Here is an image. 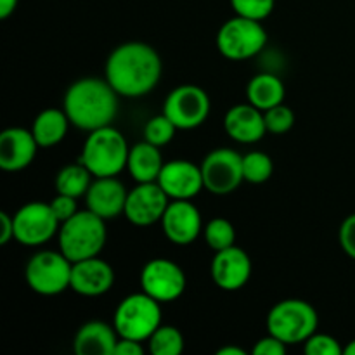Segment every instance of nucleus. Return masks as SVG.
<instances>
[{
    "label": "nucleus",
    "instance_id": "nucleus-21",
    "mask_svg": "<svg viewBox=\"0 0 355 355\" xmlns=\"http://www.w3.org/2000/svg\"><path fill=\"white\" fill-rule=\"evenodd\" d=\"M118 338L114 326L111 328L103 321H90L76 333L73 350L76 355H113Z\"/></svg>",
    "mask_w": 355,
    "mask_h": 355
},
{
    "label": "nucleus",
    "instance_id": "nucleus-18",
    "mask_svg": "<svg viewBox=\"0 0 355 355\" xmlns=\"http://www.w3.org/2000/svg\"><path fill=\"white\" fill-rule=\"evenodd\" d=\"M40 148L33 132L21 127L6 128L0 134V168L6 172H19L31 165Z\"/></svg>",
    "mask_w": 355,
    "mask_h": 355
},
{
    "label": "nucleus",
    "instance_id": "nucleus-12",
    "mask_svg": "<svg viewBox=\"0 0 355 355\" xmlns=\"http://www.w3.org/2000/svg\"><path fill=\"white\" fill-rule=\"evenodd\" d=\"M186 284L182 267L168 259L149 260L141 272L142 291L159 304H168L182 297Z\"/></svg>",
    "mask_w": 355,
    "mask_h": 355
},
{
    "label": "nucleus",
    "instance_id": "nucleus-8",
    "mask_svg": "<svg viewBox=\"0 0 355 355\" xmlns=\"http://www.w3.org/2000/svg\"><path fill=\"white\" fill-rule=\"evenodd\" d=\"M73 263L59 252L44 250L28 260L24 277L35 293L52 297L59 295L71 286Z\"/></svg>",
    "mask_w": 355,
    "mask_h": 355
},
{
    "label": "nucleus",
    "instance_id": "nucleus-22",
    "mask_svg": "<svg viewBox=\"0 0 355 355\" xmlns=\"http://www.w3.org/2000/svg\"><path fill=\"white\" fill-rule=\"evenodd\" d=\"M163 165H165V163H163L162 153H159L158 146L144 141V142H137L134 148H130V153H128L127 170L132 175V179H134L137 184L156 182Z\"/></svg>",
    "mask_w": 355,
    "mask_h": 355
},
{
    "label": "nucleus",
    "instance_id": "nucleus-15",
    "mask_svg": "<svg viewBox=\"0 0 355 355\" xmlns=\"http://www.w3.org/2000/svg\"><path fill=\"white\" fill-rule=\"evenodd\" d=\"M156 182L170 200H191L205 187L201 166L187 159H172L165 163Z\"/></svg>",
    "mask_w": 355,
    "mask_h": 355
},
{
    "label": "nucleus",
    "instance_id": "nucleus-30",
    "mask_svg": "<svg viewBox=\"0 0 355 355\" xmlns=\"http://www.w3.org/2000/svg\"><path fill=\"white\" fill-rule=\"evenodd\" d=\"M263 118H266L267 132L274 135L286 134L295 125V113L291 111V107L284 106V104H277V106L263 111Z\"/></svg>",
    "mask_w": 355,
    "mask_h": 355
},
{
    "label": "nucleus",
    "instance_id": "nucleus-10",
    "mask_svg": "<svg viewBox=\"0 0 355 355\" xmlns=\"http://www.w3.org/2000/svg\"><path fill=\"white\" fill-rule=\"evenodd\" d=\"M201 173H203L205 189L210 193L218 196L234 193L245 180L243 156L234 149H214L201 163Z\"/></svg>",
    "mask_w": 355,
    "mask_h": 355
},
{
    "label": "nucleus",
    "instance_id": "nucleus-4",
    "mask_svg": "<svg viewBox=\"0 0 355 355\" xmlns=\"http://www.w3.org/2000/svg\"><path fill=\"white\" fill-rule=\"evenodd\" d=\"M130 148L120 130L111 125L89 132L83 144L80 163L90 170L94 177H116L127 168Z\"/></svg>",
    "mask_w": 355,
    "mask_h": 355
},
{
    "label": "nucleus",
    "instance_id": "nucleus-29",
    "mask_svg": "<svg viewBox=\"0 0 355 355\" xmlns=\"http://www.w3.org/2000/svg\"><path fill=\"white\" fill-rule=\"evenodd\" d=\"M177 130H179V128L175 127V123H173L166 114L162 113L158 114V116H153L151 120L146 123L144 141L162 148V146H166L173 137H175Z\"/></svg>",
    "mask_w": 355,
    "mask_h": 355
},
{
    "label": "nucleus",
    "instance_id": "nucleus-7",
    "mask_svg": "<svg viewBox=\"0 0 355 355\" xmlns=\"http://www.w3.org/2000/svg\"><path fill=\"white\" fill-rule=\"evenodd\" d=\"M267 44V31L262 21L236 14L225 21L217 33V49L231 61H245L259 54Z\"/></svg>",
    "mask_w": 355,
    "mask_h": 355
},
{
    "label": "nucleus",
    "instance_id": "nucleus-6",
    "mask_svg": "<svg viewBox=\"0 0 355 355\" xmlns=\"http://www.w3.org/2000/svg\"><path fill=\"white\" fill-rule=\"evenodd\" d=\"M113 326L120 338L148 342L162 326L159 302L148 293H132L120 302L114 311Z\"/></svg>",
    "mask_w": 355,
    "mask_h": 355
},
{
    "label": "nucleus",
    "instance_id": "nucleus-9",
    "mask_svg": "<svg viewBox=\"0 0 355 355\" xmlns=\"http://www.w3.org/2000/svg\"><path fill=\"white\" fill-rule=\"evenodd\" d=\"M211 103L208 94L198 85H180L166 96L163 114L180 130H191L207 121Z\"/></svg>",
    "mask_w": 355,
    "mask_h": 355
},
{
    "label": "nucleus",
    "instance_id": "nucleus-2",
    "mask_svg": "<svg viewBox=\"0 0 355 355\" xmlns=\"http://www.w3.org/2000/svg\"><path fill=\"white\" fill-rule=\"evenodd\" d=\"M62 110L71 125L85 132L97 130L111 125L118 113V94L106 78L76 80L66 90Z\"/></svg>",
    "mask_w": 355,
    "mask_h": 355
},
{
    "label": "nucleus",
    "instance_id": "nucleus-23",
    "mask_svg": "<svg viewBox=\"0 0 355 355\" xmlns=\"http://www.w3.org/2000/svg\"><path fill=\"white\" fill-rule=\"evenodd\" d=\"M69 123L71 121H69L64 110L61 111L55 110V107H49L35 118L31 132H33L40 148H52L66 137Z\"/></svg>",
    "mask_w": 355,
    "mask_h": 355
},
{
    "label": "nucleus",
    "instance_id": "nucleus-24",
    "mask_svg": "<svg viewBox=\"0 0 355 355\" xmlns=\"http://www.w3.org/2000/svg\"><path fill=\"white\" fill-rule=\"evenodd\" d=\"M246 97H248L250 104L267 111L277 104H283L284 83L272 73H260L250 80L248 87H246Z\"/></svg>",
    "mask_w": 355,
    "mask_h": 355
},
{
    "label": "nucleus",
    "instance_id": "nucleus-16",
    "mask_svg": "<svg viewBox=\"0 0 355 355\" xmlns=\"http://www.w3.org/2000/svg\"><path fill=\"white\" fill-rule=\"evenodd\" d=\"M250 276H252V260L245 250L234 245L215 252L211 262V277L220 290H241L248 283Z\"/></svg>",
    "mask_w": 355,
    "mask_h": 355
},
{
    "label": "nucleus",
    "instance_id": "nucleus-17",
    "mask_svg": "<svg viewBox=\"0 0 355 355\" xmlns=\"http://www.w3.org/2000/svg\"><path fill=\"white\" fill-rule=\"evenodd\" d=\"M114 284V270L99 255L92 259L73 262L71 290L83 297H101L107 293Z\"/></svg>",
    "mask_w": 355,
    "mask_h": 355
},
{
    "label": "nucleus",
    "instance_id": "nucleus-40",
    "mask_svg": "<svg viewBox=\"0 0 355 355\" xmlns=\"http://www.w3.org/2000/svg\"><path fill=\"white\" fill-rule=\"evenodd\" d=\"M343 354H345V355H355V340H352V342H350L349 345L343 349Z\"/></svg>",
    "mask_w": 355,
    "mask_h": 355
},
{
    "label": "nucleus",
    "instance_id": "nucleus-39",
    "mask_svg": "<svg viewBox=\"0 0 355 355\" xmlns=\"http://www.w3.org/2000/svg\"><path fill=\"white\" fill-rule=\"evenodd\" d=\"M217 355H246V352L243 349H239V347H222L220 350H218Z\"/></svg>",
    "mask_w": 355,
    "mask_h": 355
},
{
    "label": "nucleus",
    "instance_id": "nucleus-35",
    "mask_svg": "<svg viewBox=\"0 0 355 355\" xmlns=\"http://www.w3.org/2000/svg\"><path fill=\"white\" fill-rule=\"evenodd\" d=\"M286 343L281 342L279 338H276L274 335L266 336V338H260L257 342V345L253 347V354L255 355H284L286 354Z\"/></svg>",
    "mask_w": 355,
    "mask_h": 355
},
{
    "label": "nucleus",
    "instance_id": "nucleus-3",
    "mask_svg": "<svg viewBox=\"0 0 355 355\" xmlns=\"http://www.w3.org/2000/svg\"><path fill=\"white\" fill-rule=\"evenodd\" d=\"M59 250L69 262L92 259L106 245V220L90 211H76L59 227Z\"/></svg>",
    "mask_w": 355,
    "mask_h": 355
},
{
    "label": "nucleus",
    "instance_id": "nucleus-20",
    "mask_svg": "<svg viewBox=\"0 0 355 355\" xmlns=\"http://www.w3.org/2000/svg\"><path fill=\"white\" fill-rule=\"evenodd\" d=\"M224 127L229 137L241 144L259 142L267 134L263 111L253 104H236L227 111Z\"/></svg>",
    "mask_w": 355,
    "mask_h": 355
},
{
    "label": "nucleus",
    "instance_id": "nucleus-19",
    "mask_svg": "<svg viewBox=\"0 0 355 355\" xmlns=\"http://www.w3.org/2000/svg\"><path fill=\"white\" fill-rule=\"evenodd\" d=\"M128 191L116 177H96L85 194L87 208L104 220L125 214Z\"/></svg>",
    "mask_w": 355,
    "mask_h": 355
},
{
    "label": "nucleus",
    "instance_id": "nucleus-27",
    "mask_svg": "<svg viewBox=\"0 0 355 355\" xmlns=\"http://www.w3.org/2000/svg\"><path fill=\"white\" fill-rule=\"evenodd\" d=\"M274 172V163L269 155L262 151H252L243 156V173L246 182L263 184L270 179Z\"/></svg>",
    "mask_w": 355,
    "mask_h": 355
},
{
    "label": "nucleus",
    "instance_id": "nucleus-5",
    "mask_svg": "<svg viewBox=\"0 0 355 355\" xmlns=\"http://www.w3.org/2000/svg\"><path fill=\"white\" fill-rule=\"evenodd\" d=\"M319 318L315 309L300 298H288L270 309L267 329L286 345L305 343L315 333Z\"/></svg>",
    "mask_w": 355,
    "mask_h": 355
},
{
    "label": "nucleus",
    "instance_id": "nucleus-38",
    "mask_svg": "<svg viewBox=\"0 0 355 355\" xmlns=\"http://www.w3.org/2000/svg\"><path fill=\"white\" fill-rule=\"evenodd\" d=\"M19 0H0V17L7 19L16 10Z\"/></svg>",
    "mask_w": 355,
    "mask_h": 355
},
{
    "label": "nucleus",
    "instance_id": "nucleus-28",
    "mask_svg": "<svg viewBox=\"0 0 355 355\" xmlns=\"http://www.w3.org/2000/svg\"><path fill=\"white\" fill-rule=\"evenodd\" d=\"M203 232L208 246L211 250H215V252H220V250L229 248V246H234L236 243L234 225L227 218H211L207 224V227L203 229Z\"/></svg>",
    "mask_w": 355,
    "mask_h": 355
},
{
    "label": "nucleus",
    "instance_id": "nucleus-11",
    "mask_svg": "<svg viewBox=\"0 0 355 355\" xmlns=\"http://www.w3.org/2000/svg\"><path fill=\"white\" fill-rule=\"evenodd\" d=\"M59 224L51 203L31 201L14 214V239L24 246H40L59 232Z\"/></svg>",
    "mask_w": 355,
    "mask_h": 355
},
{
    "label": "nucleus",
    "instance_id": "nucleus-33",
    "mask_svg": "<svg viewBox=\"0 0 355 355\" xmlns=\"http://www.w3.org/2000/svg\"><path fill=\"white\" fill-rule=\"evenodd\" d=\"M51 208L61 224L68 220V218H71L78 211L76 210V198L61 193H58V196L51 201Z\"/></svg>",
    "mask_w": 355,
    "mask_h": 355
},
{
    "label": "nucleus",
    "instance_id": "nucleus-34",
    "mask_svg": "<svg viewBox=\"0 0 355 355\" xmlns=\"http://www.w3.org/2000/svg\"><path fill=\"white\" fill-rule=\"evenodd\" d=\"M338 239L343 252H345L350 259L355 260V214L349 215V217L342 222Z\"/></svg>",
    "mask_w": 355,
    "mask_h": 355
},
{
    "label": "nucleus",
    "instance_id": "nucleus-36",
    "mask_svg": "<svg viewBox=\"0 0 355 355\" xmlns=\"http://www.w3.org/2000/svg\"><path fill=\"white\" fill-rule=\"evenodd\" d=\"M144 349H142L141 342H135L130 338H118L116 347H114L113 355H142Z\"/></svg>",
    "mask_w": 355,
    "mask_h": 355
},
{
    "label": "nucleus",
    "instance_id": "nucleus-26",
    "mask_svg": "<svg viewBox=\"0 0 355 355\" xmlns=\"http://www.w3.org/2000/svg\"><path fill=\"white\" fill-rule=\"evenodd\" d=\"M153 355H179L184 350V336L175 326L162 324L148 340Z\"/></svg>",
    "mask_w": 355,
    "mask_h": 355
},
{
    "label": "nucleus",
    "instance_id": "nucleus-31",
    "mask_svg": "<svg viewBox=\"0 0 355 355\" xmlns=\"http://www.w3.org/2000/svg\"><path fill=\"white\" fill-rule=\"evenodd\" d=\"M276 0H231V7L238 16L263 21L274 10Z\"/></svg>",
    "mask_w": 355,
    "mask_h": 355
},
{
    "label": "nucleus",
    "instance_id": "nucleus-25",
    "mask_svg": "<svg viewBox=\"0 0 355 355\" xmlns=\"http://www.w3.org/2000/svg\"><path fill=\"white\" fill-rule=\"evenodd\" d=\"M90 170L83 163L78 165H68L55 175V191L68 196L80 198L85 196L90 187Z\"/></svg>",
    "mask_w": 355,
    "mask_h": 355
},
{
    "label": "nucleus",
    "instance_id": "nucleus-14",
    "mask_svg": "<svg viewBox=\"0 0 355 355\" xmlns=\"http://www.w3.org/2000/svg\"><path fill=\"white\" fill-rule=\"evenodd\" d=\"M162 227L166 239L173 245H191L203 231L201 214L191 200H173L166 207L162 218Z\"/></svg>",
    "mask_w": 355,
    "mask_h": 355
},
{
    "label": "nucleus",
    "instance_id": "nucleus-13",
    "mask_svg": "<svg viewBox=\"0 0 355 355\" xmlns=\"http://www.w3.org/2000/svg\"><path fill=\"white\" fill-rule=\"evenodd\" d=\"M170 198L158 182H141L128 191L125 203V217L139 227L162 222Z\"/></svg>",
    "mask_w": 355,
    "mask_h": 355
},
{
    "label": "nucleus",
    "instance_id": "nucleus-37",
    "mask_svg": "<svg viewBox=\"0 0 355 355\" xmlns=\"http://www.w3.org/2000/svg\"><path fill=\"white\" fill-rule=\"evenodd\" d=\"M0 224H2V229H0V245H7L14 238V217L2 211L0 214Z\"/></svg>",
    "mask_w": 355,
    "mask_h": 355
},
{
    "label": "nucleus",
    "instance_id": "nucleus-1",
    "mask_svg": "<svg viewBox=\"0 0 355 355\" xmlns=\"http://www.w3.org/2000/svg\"><path fill=\"white\" fill-rule=\"evenodd\" d=\"M104 75L118 96H148L162 78V58L144 42H127L111 52Z\"/></svg>",
    "mask_w": 355,
    "mask_h": 355
},
{
    "label": "nucleus",
    "instance_id": "nucleus-32",
    "mask_svg": "<svg viewBox=\"0 0 355 355\" xmlns=\"http://www.w3.org/2000/svg\"><path fill=\"white\" fill-rule=\"evenodd\" d=\"M304 352L307 355H342L343 349L340 347L338 340L324 333H314L307 338L304 345Z\"/></svg>",
    "mask_w": 355,
    "mask_h": 355
}]
</instances>
